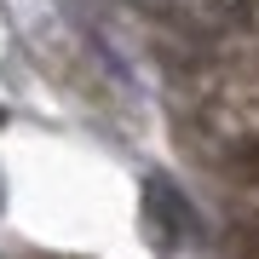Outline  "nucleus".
<instances>
[{
	"mask_svg": "<svg viewBox=\"0 0 259 259\" xmlns=\"http://www.w3.org/2000/svg\"><path fill=\"white\" fill-rule=\"evenodd\" d=\"M236 173L242 179H259V139H248V144L236 150Z\"/></svg>",
	"mask_w": 259,
	"mask_h": 259,
	"instance_id": "f257e3e1",
	"label": "nucleus"
},
{
	"mask_svg": "<svg viewBox=\"0 0 259 259\" xmlns=\"http://www.w3.org/2000/svg\"><path fill=\"white\" fill-rule=\"evenodd\" d=\"M0 207H6V179H0Z\"/></svg>",
	"mask_w": 259,
	"mask_h": 259,
	"instance_id": "f03ea898",
	"label": "nucleus"
},
{
	"mask_svg": "<svg viewBox=\"0 0 259 259\" xmlns=\"http://www.w3.org/2000/svg\"><path fill=\"white\" fill-rule=\"evenodd\" d=\"M0 127H6V110H0Z\"/></svg>",
	"mask_w": 259,
	"mask_h": 259,
	"instance_id": "7ed1b4c3",
	"label": "nucleus"
}]
</instances>
